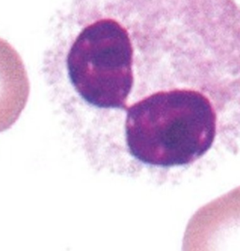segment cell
Listing matches in <instances>:
<instances>
[{"mask_svg":"<svg viewBox=\"0 0 240 251\" xmlns=\"http://www.w3.org/2000/svg\"><path fill=\"white\" fill-rule=\"evenodd\" d=\"M231 108L198 87L157 91L124 110L126 149L135 160L151 168L189 166L212 149L223 113Z\"/></svg>","mask_w":240,"mask_h":251,"instance_id":"6da1fadb","label":"cell"},{"mask_svg":"<svg viewBox=\"0 0 240 251\" xmlns=\"http://www.w3.org/2000/svg\"><path fill=\"white\" fill-rule=\"evenodd\" d=\"M181 251H240V186L195 212Z\"/></svg>","mask_w":240,"mask_h":251,"instance_id":"7a4b0ae2","label":"cell"},{"mask_svg":"<svg viewBox=\"0 0 240 251\" xmlns=\"http://www.w3.org/2000/svg\"><path fill=\"white\" fill-rule=\"evenodd\" d=\"M29 95V79L22 57L0 38V133L17 122Z\"/></svg>","mask_w":240,"mask_h":251,"instance_id":"3957f363","label":"cell"}]
</instances>
